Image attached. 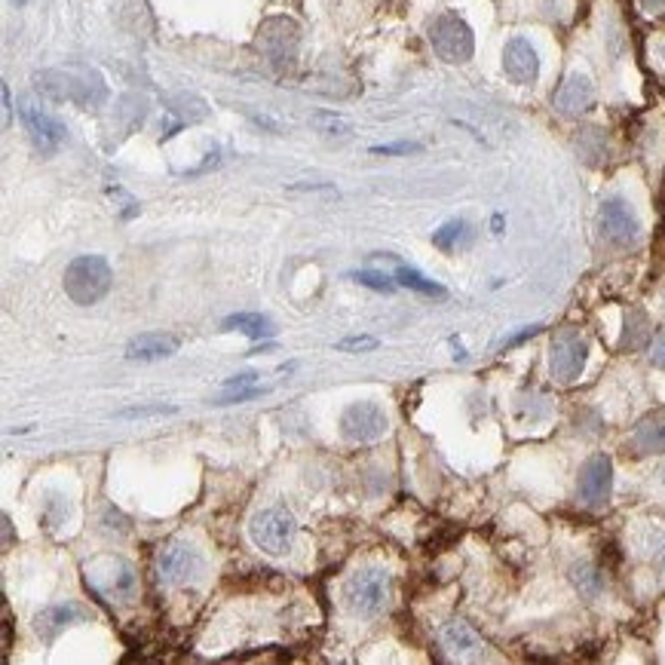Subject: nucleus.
Segmentation results:
<instances>
[{"mask_svg":"<svg viewBox=\"0 0 665 665\" xmlns=\"http://www.w3.org/2000/svg\"><path fill=\"white\" fill-rule=\"evenodd\" d=\"M264 393H267L264 387H246V390H224L221 402H224V405H233V402H249V399H258V396H264Z\"/></svg>","mask_w":665,"mask_h":665,"instance_id":"obj_28","label":"nucleus"},{"mask_svg":"<svg viewBox=\"0 0 665 665\" xmlns=\"http://www.w3.org/2000/svg\"><path fill=\"white\" fill-rule=\"evenodd\" d=\"M466 240H469V224H466V221H448V224H442V227L433 233V243H436L439 249H445V252L460 249Z\"/></svg>","mask_w":665,"mask_h":665,"instance_id":"obj_22","label":"nucleus"},{"mask_svg":"<svg viewBox=\"0 0 665 665\" xmlns=\"http://www.w3.org/2000/svg\"><path fill=\"white\" fill-rule=\"evenodd\" d=\"M662 62H665V46H662Z\"/></svg>","mask_w":665,"mask_h":665,"instance_id":"obj_36","label":"nucleus"},{"mask_svg":"<svg viewBox=\"0 0 665 665\" xmlns=\"http://www.w3.org/2000/svg\"><path fill=\"white\" fill-rule=\"evenodd\" d=\"M175 408H163V405H154V408H129L123 411L120 417H154V414H172Z\"/></svg>","mask_w":665,"mask_h":665,"instance_id":"obj_30","label":"nucleus"},{"mask_svg":"<svg viewBox=\"0 0 665 665\" xmlns=\"http://www.w3.org/2000/svg\"><path fill=\"white\" fill-rule=\"evenodd\" d=\"M34 86L56 102H77V105H99L105 99V83L99 74H71V71H40Z\"/></svg>","mask_w":665,"mask_h":665,"instance_id":"obj_2","label":"nucleus"},{"mask_svg":"<svg viewBox=\"0 0 665 665\" xmlns=\"http://www.w3.org/2000/svg\"><path fill=\"white\" fill-rule=\"evenodd\" d=\"M86 583H92L102 595L117 598V601H129L135 595V570L123 561V558H105L86 567Z\"/></svg>","mask_w":665,"mask_h":665,"instance_id":"obj_9","label":"nucleus"},{"mask_svg":"<svg viewBox=\"0 0 665 665\" xmlns=\"http://www.w3.org/2000/svg\"><path fill=\"white\" fill-rule=\"evenodd\" d=\"M19 114H22V123H25V132L31 135L34 148L40 154H56L65 141V126L62 120H56L53 114H46L40 105H34L31 99H25L19 105Z\"/></svg>","mask_w":665,"mask_h":665,"instance_id":"obj_10","label":"nucleus"},{"mask_svg":"<svg viewBox=\"0 0 665 665\" xmlns=\"http://www.w3.org/2000/svg\"><path fill=\"white\" fill-rule=\"evenodd\" d=\"M420 145H414V141H396V145H374L371 154L377 157H402V154H417Z\"/></svg>","mask_w":665,"mask_h":665,"instance_id":"obj_27","label":"nucleus"},{"mask_svg":"<svg viewBox=\"0 0 665 665\" xmlns=\"http://www.w3.org/2000/svg\"><path fill=\"white\" fill-rule=\"evenodd\" d=\"M255 374H240V377H230L227 384H224V390H246V387H252L255 384Z\"/></svg>","mask_w":665,"mask_h":665,"instance_id":"obj_31","label":"nucleus"},{"mask_svg":"<svg viewBox=\"0 0 665 665\" xmlns=\"http://www.w3.org/2000/svg\"><path fill=\"white\" fill-rule=\"evenodd\" d=\"M390 430V420L384 414L377 402H353L344 417H341V433L344 439L350 442H359V445H368V442H377L384 439Z\"/></svg>","mask_w":665,"mask_h":665,"instance_id":"obj_8","label":"nucleus"},{"mask_svg":"<svg viewBox=\"0 0 665 665\" xmlns=\"http://www.w3.org/2000/svg\"><path fill=\"white\" fill-rule=\"evenodd\" d=\"M589 359V344L580 331H558L552 338V350H549V371L558 384H574V380L583 374Z\"/></svg>","mask_w":665,"mask_h":665,"instance_id":"obj_7","label":"nucleus"},{"mask_svg":"<svg viewBox=\"0 0 665 665\" xmlns=\"http://www.w3.org/2000/svg\"><path fill=\"white\" fill-rule=\"evenodd\" d=\"M224 328H227V331L236 328L240 335H246V338H252V341H261V338H270V335H273L270 319L261 316V313H233V316L224 319Z\"/></svg>","mask_w":665,"mask_h":665,"instance_id":"obj_19","label":"nucleus"},{"mask_svg":"<svg viewBox=\"0 0 665 665\" xmlns=\"http://www.w3.org/2000/svg\"><path fill=\"white\" fill-rule=\"evenodd\" d=\"M292 28H295V25H292L289 19H279V34H276V37H273L270 28H264L261 46H264V53H267L270 59H285V56H292V53H295L298 37H289V40H285V31H292Z\"/></svg>","mask_w":665,"mask_h":665,"instance_id":"obj_21","label":"nucleus"},{"mask_svg":"<svg viewBox=\"0 0 665 665\" xmlns=\"http://www.w3.org/2000/svg\"><path fill=\"white\" fill-rule=\"evenodd\" d=\"M503 71H506V77H509L512 83H521V86H528V83L537 80V74H540V56H537V50L531 46V40L512 37V40L506 43V50H503Z\"/></svg>","mask_w":665,"mask_h":665,"instance_id":"obj_14","label":"nucleus"},{"mask_svg":"<svg viewBox=\"0 0 665 665\" xmlns=\"http://www.w3.org/2000/svg\"><path fill=\"white\" fill-rule=\"evenodd\" d=\"M344 601L356 616H377L390 601V574L380 567H365L347 580Z\"/></svg>","mask_w":665,"mask_h":665,"instance_id":"obj_3","label":"nucleus"},{"mask_svg":"<svg viewBox=\"0 0 665 665\" xmlns=\"http://www.w3.org/2000/svg\"><path fill=\"white\" fill-rule=\"evenodd\" d=\"M13 4H16V7H25V4H28V0H13Z\"/></svg>","mask_w":665,"mask_h":665,"instance_id":"obj_35","label":"nucleus"},{"mask_svg":"<svg viewBox=\"0 0 665 665\" xmlns=\"http://www.w3.org/2000/svg\"><path fill=\"white\" fill-rule=\"evenodd\" d=\"M430 43L442 62L448 65H463L475 53V37L472 28L457 16V13H442L430 25Z\"/></svg>","mask_w":665,"mask_h":665,"instance_id":"obj_5","label":"nucleus"},{"mask_svg":"<svg viewBox=\"0 0 665 665\" xmlns=\"http://www.w3.org/2000/svg\"><path fill=\"white\" fill-rule=\"evenodd\" d=\"M310 126L319 132V135H328V138H347L353 129H350V123L341 117V114H335V111H316L313 117H310Z\"/></svg>","mask_w":665,"mask_h":665,"instance_id":"obj_23","label":"nucleus"},{"mask_svg":"<svg viewBox=\"0 0 665 665\" xmlns=\"http://www.w3.org/2000/svg\"><path fill=\"white\" fill-rule=\"evenodd\" d=\"M570 583L577 586V592L583 598H598L604 592V574L589 561H580V564L570 567Z\"/></svg>","mask_w":665,"mask_h":665,"instance_id":"obj_20","label":"nucleus"},{"mask_svg":"<svg viewBox=\"0 0 665 665\" xmlns=\"http://www.w3.org/2000/svg\"><path fill=\"white\" fill-rule=\"evenodd\" d=\"M200 567H203L200 552H194L187 543H166L157 552V577L166 586L194 580L200 574Z\"/></svg>","mask_w":665,"mask_h":665,"instance_id":"obj_11","label":"nucleus"},{"mask_svg":"<svg viewBox=\"0 0 665 665\" xmlns=\"http://www.w3.org/2000/svg\"><path fill=\"white\" fill-rule=\"evenodd\" d=\"M62 282H65V295L74 304L92 307V304H99L111 292L114 270H111V264L102 255H80V258H74L65 267Z\"/></svg>","mask_w":665,"mask_h":665,"instance_id":"obj_1","label":"nucleus"},{"mask_svg":"<svg viewBox=\"0 0 665 665\" xmlns=\"http://www.w3.org/2000/svg\"><path fill=\"white\" fill-rule=\"evenodd\" d=\"M632 445L641 454H665V420L650 417V420L638 423V430L632 436Z\"/></svg>","mask_w":665,"mask_h":665,"instance_id":"obj_18","label":"nucleus"},{"mask_svg":"<svg viewBox=\"0 0 665 665\" xmlns=\"http://www.w3.org/2000/svg\"><path fill=\"white\" fill-rule=\"evenodd\" d=\"M552 105L564 117H583L595 105V83L586 74H570L552 95Z\"/></svg>","mask_w":665,"mask_h":665,"instance_id":"obj_13","label":"nucleus"},{"mask_svg":"<svg viewBox=\"0 0 665 665\" xmlns=\"http://www.w3.org/2000/svg\"><path fill=\"white\" fill-rule=\"evenodd\" d=\"M396 279H399L402 285H408V289L420 292V295H445L442 285H436L433 279L420 276V273H417V270H411V267H399V270H396Z\"/></svg>","mask_w":665,"mask_h":665,"instance_id":"obj_24","label":"nucleus"},{"mask_svg":"<svg viewBox=\"0 0 665 665\" xmlns=\"http://www.w3.org/2000/svg\"><path fill=\"white\" fill-rule=\"evenodd\" d=\"M442 644L445 650H451V656L457 659H485V641L475 635V629L463 620H448L442 626Z\"/></svg>","mask_w":665,"mask_h":665,"instance_id":"obj_15","label":"nucleus"},{"mask_svg":"<svg viewBox=\"0 0 665 665\" xmlns=\"http://www.w3.org/2000/svg\"><path fill=\"white\" fill-rule=\"evenodd\" d=\"M86 616H89V613L80 610V607L71 604V601H65V604H53V607H46V610H40V613L34 616V635L43 638V641H53L59 632H65L68 626L86 620Z\"/></svg>","mask_w":665,"mask_h":665,"instance_id":"obj_16","label":"nucleus"},{"mask_svg":"<svg viewBox=\"0 0 665 665\" xmlns=\"http://www.w3.org/2000/svg\"><path fill=\"white\" fill-rule=\"evenodd\" d=\"M580 500L589 506V509H601L607 500H610V491H613V463L607 454H592L583 469H580Z\"/></svg>","mask_w":665,"mask_h":665,"instance_id":"obj_12","label":"nucleus"},{"mask_svg":"<svg viewBox=\"0 0 665 665\" xmlns=\"http://www.w3.org/2000/svg\"><path fill=\"white\" fill-rule=\"evenodd\" d=\"M377 347H380V341H377V338H368V335L344 338V341L335 344V350H341V353H371V350H377Z\"/></svg>","mask_w":665,"mask_h":665,"instance_id":"obj_26","label":"nucleus"},{"mask_svg":"<svg viewBox=\"0 0 665 665\" xmlns=\"http://www.w3.org/2000/svg\"><path fill=\"white\" fill-rule=\"evenodd\" d=\"M353 279H356L359 285H368V289H374V292H387V295H393V292H396V282H393L387 273L359 270V273H353Z\"/></svg>","mask_w":665,"mask_h":665,"instance_id":"obj_25","label":"nucleus"},{"mask_svg":"<svg viewBox=\"0 0 665 665\" xmlns=\"http://www.w3.org/2000/svg\"><path fill=\"white\" fill-rule=\"evenodd\" d=\"M10 117H13V102H10V86L4 83V126H10Z\"/></svg>","mask_w":665,"mask_h":665,"instance_id":"obj_33","label":"nucleus"},{"mask_svg":"<svg viewBox=\"0 0 665 665\" xmlns=\"http://www.w3.org/2000/svg\"><path fill=\"white\" fill-rule=\"evenodd\" d=\"M295 534H298V525L289 509L282 506H270V509H261L252 521H249V537L252 543L267 552V555H285L295 543Z\"/></svg>","mask_w":665,"mask_h":665,"instance_id":"obj_4","label":"nucleus"},{"mask_svg":"<svg viewBox=\"0 0 665 665\" xmlns=\"http://www.w3.org/2000/svg\"><path fill=\"white\" fill-rule=\"evenodd\" d=\"M598 230L616 249H632L641 240V221L623 197H607L598 209Z\"/></svg>","mask_w":665,"mask_h":665,"instance_id":"obj_6","label":"nucleus"},{"mask_svg":"<svg viewBox=\"0 0 665 665\" xmlns=\"http://www.w3.org/2000/svg\"><path fill=\"white\" fill-rule=\"evenodd\" d=\"M650 558H653L656 570H662V574H665V534H656L650 540Z\"/></svg>","mask_w":665,"mask_h":665,"instance_id":"obj_29","label":"nucleus"},{"mask_svg":"<svg viewBox=\"0 0 665 665\" xmlns=\"http://www.w3.org/2000/svg\"><path fill=\"white\" fill-rule=\"evenodd\" d=\"M650 362L659 365V368H665V335L653 344V350H650Z\"/></svg>","mask_w":665,"mask_h":665,"instance_id":"obj_32","label":"nucleus"},{"mask_svg":"<svg viewBox=\"0 0 665 665\" xmlns=\"http://www.w3.org/2000/svg\"><path fill=\"white\" fill-rule=\"evenodd\" d=\"M644 10H650L656 16H665V0H644Z\"/></svg>","mask_w":665,"mask_h":665,"instance_id":"obj_34","label":"nucleus"},{"mask_svg":"<svg viewBox=\"0 0 665 665\" xmlns=\"http://www.w3.org/2000/svg\"><path fill=\"white\" fill-rule=\"evenodd\" d=\"M181 347V341L175 335H163V331H148V335H138L129 347L126 356L132 362H157V359H169L175 356Z\"/></svg>","mask_w":665,"mask_h":665,"instance_id":"obj_17","label":"nucleus"}]
</instances>
